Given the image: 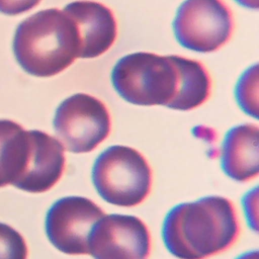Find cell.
Masks as SVG:
<instances>
[{
    "instance_id": "1",
    "label": "cell",
    "mask_w": 259,
    "mask_h": 259,
    "mask_svg": "<svg viewBox=\"0 0 259 259\" xmlns=\"http://www.w3.org/2000/svg\"><path fill=\"white\" fill-rule=\"evenodd\" d=\"M239 235L232 202L211 195L174 206L166 215L162 238L178 259H206L229 249Z\"/></svg>"
},
{
    "instance_id": "2",
    "label": "cell",
    "mask_w": 259,
    "mask_h": 259,
    "mask_svg": "<svg viewBox=\"0 0 259 259\" xmlns=\"http://www.w3.org/2000/svg\"><path fill=\"white\" fill-rule=\"evenodd\" d=\"M78 27L64 10L50 8L24 19L13 39L14 56L21 68L36 77L57 75L79 58Z\"/></svg>"
},
{
    "instance_id": "3",
    "label": "cell",
    "mask_w": 259,
    "mask_h": 259,
    "mask_svg": "<svg viewBox=\"0 0 259 259\" xmlns=\"http://www.w3.org/2000/svg\"><path fill=\"white\" fill-rule=\"evenodd\" d=\"M111 82L119 96L130 103L169 107L179 87L175 56L145 52L126 55L113 67Z\"/></svg>"
},
{
    "instance_id": "4",
    "label": "cell",
    "mask_w": 259,
    "mask_h": 259,
    "mask_svg": "<svg viewBox=\"0 0 259 259\" xmlns=\"http://www.w3.org/2000/svg\"><path fill=\"white\" fill-rule=\"evenodd\" d=\"M92 182L98 194L117 206H135L148 196L151 168L137 150L115 145L103 151L92 168Z\"/></svg>"
},
{
    "instance_id": "5",
    "label": "cell",
    "mask_w": 259,
    "mask_h": 259,
    "mask_svg": "<svg viewBox=\"0 0 259 259\" xmlns=\"http://www.w3.org/2000/svg\"><path fill=\"white\" fill-rule=\"evenodd\" d=\"M110 125L105 104L86 93L66 98L54 117V128L64 149L76 154L93 151L108 137Z\"/></svg>"
},
{
    "instance_id": "6",
    "label": "cell",
    "mask_w": 259,
    "mask_h": 259,
    "mask_svg": "<svg viewBox=\"0 0 259 259\" xmlns=\"http://www.w3.org/2000/svg\"><path fill=\"white\" fill-rule=\"evenodd\" d=\"M233 25L232 12L223 0H185L173 21L178 42L199 53L222 48L230 39Z\"/></svg>"
},
{
    "instance_id": "7",
    "label": "cell",
    "mask_w": 259,
    "mask_h": 259,
    "mask_svg": "<svg viewBox=\"0 0 259 259\" xmlns=\"http://www.w3.org/2000/svg\"><path fill=\"white\" fill-rule=\"evenodd\" d=\"M104 215L91 199L67 196L57 200L46 218L49 241L69 255L88 254V236L95 223Z\"/></svg>"
},
{
    "instance_id": "8",
    "label": "cell",
    "mask_w": 259,
    "mask_h": 259,
    "mask_svg": "<svg viewBox=\"0 0 259 259\" xmlns=\"http://www.w3.org/2000/svg\"><path fill=\"white\" fill-rule=\"evenodd\" d=\"M150 249L149 230L135 215L104 214L88 236V254L94 259H147Z\"/></svg>"
},
{
    "instance_id": "9",
    "label": "cell",
    "mask_w": 259,
    "mask_h": 259,
    "mask_svg": "<svg viewBox=\"0 0 259 259\" xmlns=\"http://www.w3.org/2000/svg\"><path fill=\"white\" fill-rule=\"evenodd\" d=\"M75 21L80 35L79 58L92 59L101 56L115 41L117 23L112 11L99 2L79 0L63 9Z\"/></svg>"
},
{
    "instance_id": "10",
    "label": "cell",
    "mask_w": 259,
    "mask_h": 259,
    "mask_svg": "<svg viewBox=\"0 0 259 259\" xmlns=\"http://www.w3.org/2000/svg\"><path fill=\"white\" fill-rule=\"evenodd\" d=\"M36 130L25 131L9 119H0V187L20 188L29 171L35 149Z\"/></svg>"
},
{
    "instance_id": "11",
    "label": "cell",
    "mask_w": 259,
    "mask_h": 259,
    "mask_svg": "<svg viewBox=\"0 0 259 259\" xmlns=\"http://www.w3.org/2000/svg\"><path fill=\"white\" fill-rule=\"evenodd\" d=\"M221 164L224 172L236 181H248L258 175L259 128L256 124H240L227 133Z\"/></svg>"
},
{
    "instance_id": "12",
    "label": "cell",
    "mask_w": 259,
    "mask_h": 259,
    "mask_svg": "<svg viewBox=\"0 0 259 259\" xmlns=\"http://www.w3.org/2000/svg\"><path fill=\"white\" fill-rule=\"evenodd\" d=\"M179 71V87L169 108L191 110L203 104L210 93V78L205 67L196 60L175 56Z\"/></svg>"
},
{
    "instance_id": "13",
    "label": "cell",
    "mask_w": 259,
    "mask_h": 259,
    "mask_svg": "<svg viewBox=\"0 0 259 259\" xmlns=\"http://www.w3.org/2000/svg\"><path fill=\"white\" fill-rule=\"evenodd\" d=\"M236 99L242 110L254 118L258 117V66L246 70L236 86Z\"/></svg>"
},
{
    "instance_id": "14",
    "label": "cell",
    "mask_w": 259,
    "mask_h": 259,
    "mask_svg": "<svg viewBox=\"0 0 259 259\" xmlns=\"http://www.w3.org/2000/svg\"><path fill=\"white\" fill-rule=\"evenodd\" d=\"M27 246L20 233L0 223V259H27Z\"/></svg>"
},
{
    "instance_id": "15",
    "label": "cell",
    "mask_w": 259,
    "mask_h": 259,
    "mask_svg": "<svg viewBox=\"0 0 259 259\" xmlns=\"http://www.w3.org/2000/svg\"><path fill=\"white\" fill-rule=\"evenodd\" d=\"M40 0H0V12L8 15H17L36 6Z\"/></svg>"
},
{
    "instance_id": "16",
    "label": "cell",
    "mask_w": 259,
    "mask_h": 259,
    "mask_svg": "<svg viewBox=\"0 0 259 259\" xmlns=\"http://www.w3.org/2000/svg\"><path fill=\"white\" fill-rule=\"evenodd\" d=\"M240 5L250 8V9H258L259 0H236Z\"/></svg>"
},
{
    "instance_id": "17",
    "label": "cell",
    "mask_w": 259,
    "mask_h": 259,
    "mask_svg": "<svg viewBox=\"0 0 259 259\" xmlns=\"http://www.w3.org/2000/svg\"><path fill=\"white\" fill-rule=\"evenodd\" d=\"M237 259H258V251L255 250V251L246 252L241 256H239Z\"/></svg>"
}]
</instances>
